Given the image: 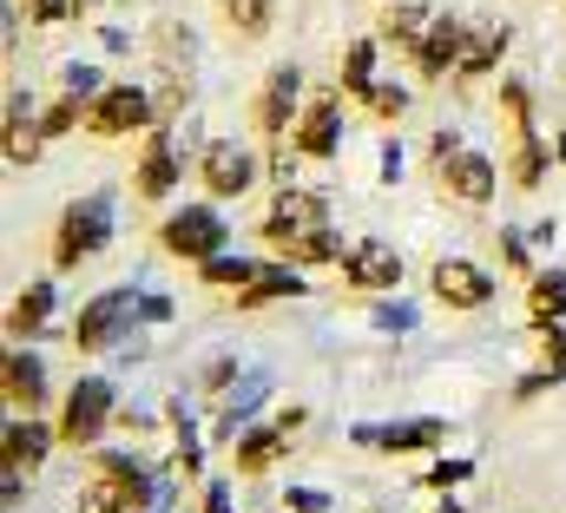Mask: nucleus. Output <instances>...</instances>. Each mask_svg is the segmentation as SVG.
<instances>
[{"mask_svg": "<svg viewBox=\"0 0 566 513\" xmlns=\"http://www.w3.org/2000/svg\"><path fill=\"white\" fill-rule=\"evenodd\" d=\"M185 100H191V80H185V73H158V86H151V113H158V126H171V119L185 113Z\"/></svg>", "mask_w": 566, "mask_h": 513, "instance_id": "nucleus-34", "label": "nucleus"}, {"mask_svg": "<svg viewBox=\"0 0 566 513\" xmlns=\"http://www.w3.org/2000/svg\"><path fill=\"white\" fill-rule=\"evenodd\" d=\"M376 53H382V40H376V33H356V40L336 53V86H343L356 106L376 93Z\"/></svg>", "mask_w": 566, "mask_h": 513, "instance_id": "nucleus-23", "label": "nucleus"}, {"mask_svg": "<svg viewBox=\"0 0 566 513\" xmlns=\"http://www.w3.org/2000/svg\"><path fill=\"white\" fill-rule=\"evenodd\" d=\"M494 244H501V263H507V276H534V263H527V238H521V231H501Z\"/></svg>", "mask_w": 566, "mask_h": 513, "instance_id": "nucleus-36", "label": "nucleus"}, {"mask_svg": "<svg viewBox=\"0 0 566 513\" xmlns=\"http://www.w3.org/2000/svg\"><path fill=\"white\" fill-rule=\"evenodd\" d=\"M527 323L534 329L566 323V270H534L527 276Z\"/></svg>", "mask_w": 566, "mask_h": 513, "instance_id": "nucleus-28", "label": "nucleus"}, {"mask_svg": "<svg viewBox=\"0 0 566 513\" xmlns=\"http://www.w3.org/2000/svg\"><path fill=\"white\" fill-rule=\"evenodd\" d=\"M296 113H303V73L296 66H271L264 73V86H258V100H251V138L271 151L290 138L296 126Z\"/></svg>", "mask_w": 566, "mask_h": 513, "instance_id": "nucleus-8", "label": "nucleus"}, {"mask_svg": "<svg viewBox=\"0 0 566 513\" xmlns=\"http://www.w3.org/2000/svg\"><path fill=\"white\" fill-rule=\"evenodd\" d=\"M441 441H448V428H441V421H389V428H356V448L389 454V461H402V454H428V448H441Z\"/></svg>", "mask_w": 566, "mask_h": 513, "instance_id": "nucleus-16", "label": "nucleus"}, {"mask_svg": "<svg viewBox=\"0 0 566 513\" xmlns=\"http://www.w3.org/2000/svg\"><path fill=\"white\" fill-rule=\"evenodd\" d=\"M145 126H158V113H151V93L139 80H106L86 106V138H99V145H119Z\"/></svg>", "mask_w": 566, "mask_h": 513, "instance_id": "nucleus-6", "label": "nucleus"}, {"mask_svg": "<svg viewBox=\"0 0 566 513\" xmlns=\"http://www.w3.org/2000/svg\"><path fill=\"white\" fill-rule=\"evenodd\" d=\"M53 316V283H27L13 303H7V343H33Z\"/></svg>", "mask_w": 566, "mask_h": 513, "instance_id": "nucleus-27", "label": "nucleus"}, {"mask_svg": "<svg viewBox=\"0 0 566 513\" xmlns=\"http://www.w3.org/2000/svg\"><path fill=\"white\" fill-rule=\"evenodd\" d=\"M0 395H7L13 415H40V408H46V363H40L27 343H13V349L0 356Z\"/></svg>", "mask_w": 566, "mask_h": 513, "instance_id": "nucleus-14", "label": "nucleus"}, {"mask_svg": "<svg viewBox=\"0 0 566 513\" xmlns=\"http://www.w3.org/2000/svg\"><path fill=\"white\" fill-rule=\"evenodd\" d=\"M277 513H329V494H316V488H290L277 501Z\"/></svg>", "mask_w": 566, "mask_h": 513, "instance_id": "nucleus-37", "label": "nucleus"}, {"mask_svg": "<svg viewBox=\"0 0 566 513\" xmlns=\"http://www.w3.org/2000/svg\"><path fill=\"white\" fill-rule=\"evenodd\" d=\"M441 513H461V507H441Z\"/></svg>", "mask_w": 566, "mask_h": 513, "instance_id": "nucleus-43", "label": "nucleus"}, {"mask_svg": "<svg viewBox=\"0 0 566 513\" xmlns=\"http://www.w3.org/2000/svg\"><path fill=\"white\" fill-rule=\"evenodd\" d=\"M547 165H554V151H547L541 132L507 138V191H541L547 185Z\"/></svg>", "mask_w": 566, "mask_h": 513, "instance_id": "nucleus-26", "label": "nucleus"}, {"mask_svg": "<svg viewBox=\"0 0 566 513\" xmlns=\"http://www.w3.org/2000/svg\"><path fill=\"white\" fill-rule=\"evenodd\" d=\"M60 86H66V93H86V100H93V93H99L106 80H99V66H60Z\"/></svg>", "mask_w": 566, "mask_h": 513, "instance_id": "nucleus-38", "label": "nucleus"}, {"mask_svg": "<svg viewBox=\"0 0 566 513\" xmlns=\"http://www.w3.org/2000/svg\"><path fill=\"white\" fill-rule=\"evenodd\" d=\"M133 316H139V296L119 283V290H99L80 316H73V329H66V343L80 349V356H99V349H113L126 329H133Z\"/></svg>", "mask_w": 566, "mask_h": 513, "instance_id": "nucleus-9", "label": "nucleus"}, {"mask_svg": "<svg viewBox=\"0 0 566 513\" xmlns=\"http://www.w3.org/2000/svg\"><path fill=\"white\" fill-rule=\"evenodd\" d=\"M363 113H369L376 126H402V119H409V86H389V80H376V93L363 100Z\"/></svg>", "mask_w": 566, "mask_h": 513, "instance_id": "nucleus-33", "label": "nucleus"}, {"mask_svg": "<svg viewBox=\"0 0 566 513\" xmlns=\"http://www.w3.org/2000/svg\"><path fill=\"white\" fill-rule=\"evenodd\" d=\"M86 106H93L86 93H66V86H60L53 106L40 113V132H46V138H73V132H86Z\"/></svg>", "mask_w": 566, "mask_h": 513, "instance_id": "nucleus-31", "label": "nucleus"}, {"mask_svg": "<svg viewBox=\"0 0 566 513\" xmlns=\"http://www.w3.org/2000/svg\"><path fill=\"white\" fill-rule=\"evenodd\" d=\"M231 383H238V363H231V356L205 369V395H218V388H231Z\"/></svg>", "mask_w": 566, "mask_h": 513, "instance_id": "nucleus-42", "label": "nucleus"}, {"mask_svg": "<svg viewBox=\"0 0 566 513\" xmlns=\"http://www.w3.org/2000/svg\"><path fill=\"white\" fill-rule=\"evenodd\" d=\"M53 448H60V428H46L40 415H13V421H7V435H0V468L33 474Z\"/></svg>", "mask_w": 566, "mask_h": 513, "instance_id": "nucleus-17", "label": "nucleus"}, {"mask_svg": "<svg viewBox=\"0 0 566 513\" xmlns=\"http://www.w3.org/2000/svg\"><path fill=\"white\" fill-rule=\"evenodd\" d=\"M501 60H507V27H468L461 66H454V86H474V80H488Z\"/></svg>", "mask_w": 566, "mask_h": 513, "instance_id": "nucleus-25", "label": "nucleus"}, {"mask_svg": "<svg viewBox=\"0 0 566 513\" xmlns=\"http://www.w3.org/2000/svg\"><path fill=\"white\" fill-rule=\"evenodd\" d=\"M501 113H507V138L534 132V93H527V80H501Z\"/></svg>", "mask_w": 566, "mask_h": 513, "instance_id": "nucleus-32", "label": "nucleus"}, {"mask_svg": "<svg viewBox=\"0 0 566 513\" xmlns=\"http://www.w3.org/2000/svg\"><path fill=\"white\" fill-rule=\"evenodd\" d=\"M283 296H303V270L283 263V256H264L258 276L238 290V310H264V303H283Z\"/></svg>", "mask_w": 566, "mask_h": 513, "instance_id": "nucleus-24", "label": "nucleus"}, {"mask_svg": "<svg viewBox=\"0 0 566 513\" xmlns=\"http://www.w3.org/2000/svg\"><path fill=\"white\" fill-rule=\"evenodd\" d=\"M198 185H205V198H218V205H231V198H251L258 185H264V165H258V145H238V138H211L205 151H198Z\"/></svg>", "mask_w": 566, "mask_h": 513, "instance_id": "nucleus-7", "label": "nucleus"}, {"mask_svg": "<svg viewBox=\"0 0 566 513\" xmlns=\"http://www.w3.org/2000/svg\"><path fill=\"white\" fill-rule=\"evenodd\" d=\"M461 46H468V27L461 20H428V33H422V46H416V80L422 86H448L454 80V66H461Z\"/></svg>", "mask_w": 566, "mask_h": 513, "instance_id": "nucleus-15", "label": "nucleus"}, {"mask_svg": "<svg viewBox=\"0 0 566 513\" xmlns=\"http://www.w3.org/2000/svg\"><path fill=\"white\" fill-rule=\"evenodd\" d=\"M113 244V191H86V198H73L66 211H60V224H53V270H80L86 256H99Z\"/></svg>", "mask_w": 566, "mask_h": 513, "instance_id": "nucleus-5", "label": "nucleus"}, {"mask_svg": "<svg viewBox=\"0 0 566 513\" xmlns=\"http://www.w3.org/2000/svg\"><path fill=\"white\" fill-rule=\"evenodd\" d=\"M119 421V395L106 376H80V383L60 395V415H53V428H60V448L66 454H93L99 441H106V428Z\"/></svg>", "mask_w": 566, "mask_h": 513, "instance_id": "nucleus-3", "label": "nucleus"}, {"mask_svg": "<svg viewBox=\"0 0 566 513\" xmlns=\"http://www.w3.org/2000/svg\"><path fill=\"white\" fill-rule=\"evenodd\" d=\"M27 20L33 27H66V20H80V0H27Z\"/></svg>", "mask_w": 566, "mask_h": 513, "instance_id": "nucleus-35", "label": "nucleus"}, {"mask_svg": "<svg viewBox=\"0 0 566 513\" xmlns=\"http://www.w3.org/2000/svg\"><path fill=\"white\" fill-rule=\"evenodd\" d=\"M151 244L171 256V263H205V256L231 251V224H224V211H218V198H205V205H178V211H165L158 218V231H151Z\"/></svg>", "mask_w": 566, "mask_h": 513, "instance_id": "nucleus-4", "label": "nucleus"}, {"mask_svg": "<svg viewBox=\"0 0 566 513\" xmlns=\"http://www.w3.org/2000/svg\"><path fill=\"white\" fill-rule=\"evenodd\" d=\"M258 263H264V256H231V251H218V256H205V263H198V283H205V290H231V296H238V290L258 276Z\"/></svg>", "mask_w": 566, "mask_h": 513, "instance_id": "nucleus-30", "label": "nucleus"}, {"mask_svg": "<svg viewBox=\"0 0 566 513\" xmlns=\"http://www.w3.org/2000/svg\"><path fill=\"white\" fill-rule=\"evenodd\" d=\"M198 513H231V494H224V481H205V488H198Z\"/></svg>", "mask_w": 566, "mask_h": 513, "instance_id": "nucleus-41", "label": "nucleus"}, {"mask_svg": "<svg viewBox=\"0 0 566 513\" xmlns=\"http://www.w3.org/2000/svg\"><path fill=\"white\" fill-rule=\"evenodd\" d=\"M0 151H7V165L20 171V165H40V151H46V132H40V113L13 93L7 100V126H0Z\"/></svg>", "mask_w": 566, "mask_h": 513, "instance_id": "nucleus-22", "label": "nucleus"}, {"mask_svg": "<svg viewBox=\"0 0 566 513\" xmlns=\"http://www.w3.org/2000/svg\"><path fill=\"white\" fill-rule=\"evenodd\" d=\"M264 256H283L296 270H316V263H343V238L329 224H310V231H277V238H258Z\"/></svg>", "mask_w": 566, "mask_h": 513, "instance_id": "nucleus-20", "label": "nucleus"}, {"mask_svg": "<svg viewBox=\"0 0 566 513\" xmlns=\"http://www.w3.org/2000/svg\"><path fill=\"white\" fill-rule=\"evenodd\" d=\"M218 13L238 40H264L277 27V0H218Z\"/></svg>", "mask_w": 566, "mask_h": 513, "instance_id": "nucleus-29", "label": "nucleus"}, {"mask_svg": "<svg viewBox=\"0 0 566 513\" xmlns=\"http://www.w3.org/2000/svg\"><path fill=\"white\" fill-rule=\"evenodd\" d=\"M290 435H296V428H283V421H264V428L238 435V448H231V474H238V481H264L283 454H290Z\"/></svg>", "mask_w": 566, "mask_h": 513, "instance_id": "nucleus-18", "label": "nucleus"}, {"mask_svg": "<svg viewBox=\"0 0 566 513\" xmlns=\"http://www.w3.org/2000/svg\"><path fill=\"white\" fill-rule=\"evenodd\" d=\"M185 185V165L171 151V126H145L139 132V158H133V198L139 205H165Z\"/></svg>", "mask_w": 566, "mask_h": 513, "instance_id": "nucleus-11", "label": "nucleus"}, {"mask_svg": "<svg viewBox=\"0 0 566 513\" xmlns=\"http://www.w3.org/2000/svg\"><path fill=\"white\" fill-rule=\"evenodd\" d=\"M151 501H158V488L133 454H119V448L86 454V481H80L73 513H151Z\"/></svg>", "mask_w": 566, "mask_h": 513, "instance_id": "nucleus-1", "label": "nucleus"}, {"mask_svg": "<svg viewBox=\"0 0 566 513\" xmlns=\"http://www.w3.org/2000/svg\"><path fill=\"white\" fill-rule=\"evenodd\" d=\"M461 474H468V461H434V468L422 474V488H454Z\"/></svg>", "mask_w": 566, "mask_h": 513, "instance_id": "nucleus-40", "label": "nucleus"}, {"mask_svg": "<svg viewBox=\"0 0 566 513\" xmlns=\"http://www.w3.org/2000/svg\"><path fill=\"white\" fill-rule=\"evenodd\" d=\"M428 165H434V185H441V198H454V205H468V211L494 205V191H501V178H507V171H494V158H488V151L461 145L448 126L428 138Z\"/></svg>", "mask_w": 566, "mask_h": 513, "instance_id": "nucleus-2", "label": "nucleus"}, {"mask_svg": "<svg viewBox=\"0 0 566 513\" xmlns=\"http://www.w3.org/2000/svg\"><path fill=\"white\" fill-rule=\"evenodd\" d=\"M541 363H560L566 369V323H547L541 329Z\"/></svg>", "mask_w": 566, "mask_h": 513, "instance_id": "nucleus-39", "label": "nucleus"}, {"mask_svg": "<svg viewBox=\"0 0 566 513\" xmlns=\"http://www.w3.org/2000/svg\"><path fill=\"white\" fill-rule=\"evenodd\" d=\"M428 7H416V0H389L382 13H376V40H382V53H396V60H416V46H422L428 33Z\"/></svg>", "mask_w": 566, "mask_h": 513, "instance_id": "nucleus-21", "label": "nucleus"}, {"mask_svg": "<svg viewBox=\"0 0 566 513\" xmlns=\"http://www.w3.org/2000/svg\"><path fill=\"white\" fill-rule=\"evenodd\" d=\"M494 276L474 263V256H441L434 270H428V296L441 303V310H454V316H468V310H488L494 303Z\"/></svg>", "mask_w": 566, "mask_h": 513, "instance_id": "nucleus-12", "label": "nucleus"}, {"mask_svg": "<svg viewBox=\"0 0 566 513\" xmlns=\"http://www.w3.org/2000/svg\"><path fill=\"white\" fill-rule=\"evenodd\" d=\"M343 86H323V93H310L303 100V113H296V126H290V145L303 151V158H316V165H329L336 151H343Z\"/></svg>", "mask_w": 566, "mask_h": 513, "instance_id": "nucleus-10", "label": "nucleus"}, {"mask_svg": "<svg viewBox=\"0 0 566 513\" xmlns=\"http://www.w3.org/2000/svg\"><path fill=\"white\" fill-rule=\"evenodd\" d=\"M310 224H329V198L323 191H303V185H277L258 238H277V231H310Z\"/></svg>", "mask_w": 566, "mask_h": 513, "instance_id": "nucleus-19", "label": "nucleus"}, {"mask_svg": "<svg viewBox=\"0 0 566 513\" xmlns=\"http://www.w3.org/2000/svg\"><path fill=\"white\" fill-rule=\"evenodd\" d=\"M343 283L356 290V296H389V290H402V251L396 244H382V238H356V244H343Z\"/></svg>", "mask_w": 566, "mask_h": 513, "instance_id": "nucleus-13", "label": "nucleus"}]
</instances>
